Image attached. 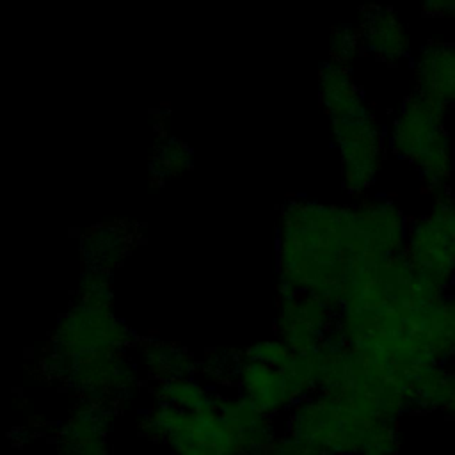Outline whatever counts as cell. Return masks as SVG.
Segmentation results:
<instances>
[{
  "label": "cell",
  "mask_w": 455,
  "mask_h": 455,
  "mask_svg": "<svg viewBox=\"0 0 455 455\" xmlns=\"http://www.w3.org/2000/svg\"><path fill=\"white\" fill-rule=\"evenodd\" d=\"M371 261L352 224L350 206L295 197L283 204L277 229L279 284L309 291L334 313L355 272Z\"/></svg>",
  "instance_id": "obj_1"
},
{
  "label": "cell",
  "mask_w": 455,
  "mask_h": 455,
  "mask_svg": "<svg viewBox=\"0 0 455 455\" xmlns=\"http://www.w3.org/2000/svg\"><path fill=\"white\" fill-rule=\"evenodd\" d=\"M444 116L446 107L412 92L403 100L386 132L387 148L418 171L434 196L446 192L453 171V149Z\"/></svg>",
  "instance_id": "obj_2"
},
{
  "label": "cell",
  "mask_w": 455,
  "mask_h": 455,
  "mask_svg": "<svg viewBox=\"0 0 455 455\" xmlns=\"http://www.w3.org/2000/svg\"><path fill=\"white\" fill-rule=\"evenodd\" d=\"M329 119L341 160L343 188L352 196H363L382 169L387 146L386 132L368 105Z\"/></svg>",
  "instance_id": "obj_3"
},
{
  "label": "cell",
  "mask_w": 455,
  "mask_h": 455,
  "mask_svg": "<svg viewBox=\"0 0 455 455\" xmlns=\"http://www.w3.org/2000/svg\"><path fill=\"white\" fill-rule=\"evenodd\" d=\"M403 254L425 279L448 293L455 275V199L448 190L435 194L430 210L411 222Z\"/></svg>",
  "instance_id": "obj_4"
},
{
  "label": "cell",
  "mask_w": 455,
  "mask_h": 455,
  "mask_svg": "<svg viewBox=\"0 0 455 455\" xmlns=\"http://www.w3.org/2000/svg\"><path fill=\"white\" fill-rule=\"evenodd\" d=\"M126 345H130V331L110 306L76 300L53 332L50 361L57 366L87 355L121 352Z\"/></svg>",
  "instance_id": "obj_5"
},
{
  "label": "cell",
  "mask_w": 455,
  "mask_h": 455,
  "mask_svg": "<svg viewBox=\"0 0 455 455\" xmlns=\"http://www.w3.org/2000/svg\"><path fill=\"white\" fill-rule=\"evenodd\" d=\"M336 313L316 295L279 284L277 334L295 354L313 352L332 329Z\"/></svg>",
  "instance_id": "obj_6"
},
{
  "label": "cell",
  "mask_w": 455,
  "mask_h": 455,
  "mask_svg": "<svg viewBox=\"0 0 455 455\" xmlns=\"http://www.w3.org/2000/svg\"><path fill=\"white\" fill-rule=\"evenodd\" d=\"M350 213L355 236L371 261L403 252L411 222L391 199H361Z\"/></svg>",
  "instance_id": "obj_7"
},
{
  "label": "cell",
  "mask_w": 455,
  "mask_h": 455,
  "mask_svg": "<svg viewBox=\"0 0 455 455\" xmlns=\"http://www.w3.org/2000/svg\"><path fill=\"white\" fill-rule=\"evenodd\" d=\"M418 94L443 107L455 105V43L428 41L412 59Z\"/></svg>",
  "instance_id": "obj_8"
},
{
  "label": "cell",
  "mask_w": 455,
  "mask_h": 455,
  "mask_svg": "<svg viewBox=\"0 0 455 455\" xmlns=\"http://www.w3.org/2000/svg\"><path fill=\"white\" fill-rule=\"evenodd\" d=\"M357 30L363 48L375 59L396 64L409 57L411 37L400 16L382 5H368L359 14Z\"/></svg>",
  "instance_id": "obj_9"
},
{
  "label": "cell",
  "mask_w": 455,
  "mask_h": 455,
  "mask_svg": "<svg viewBox=\"0 0 455 455\" xmlns=\"http://www.w3.org/2000/svg\"><path fill=\"white\" fill-rule=\"evenodd\" d=\"M236 382L240 396L265 414H272L290 403H297L284 373L268 364L243 357Z\"/></svg>",
  "instance_id": "obj_10"
},
{
  "label": "cell",
  "mask_w": 455,
  "mask_h": 455,
  "mask_svg": "<svg viewBox=\"0 0 455 455\" xmlns=\"http://www.w3.org/2000/svg\"><path fill=\"white\" fill-rule=\"evenodd\" d=\"M409 405L421 411H437L455 419V368L428 364L407 377Z\"/></svg>",
  "instance_id": "obj_11"
},
{
  "label": "cell",
  "mask_w": 455,
  "mask_h": 455,
  "mask_svg": "<svg viewBox=\"0 0 455 455\" xmlns=\"http://www.w3.org/2000/svg\"><path fill=\"white\" fill-rule=\"evenodd\" d=\"M108 407L82 402L69 416L62 432L66 455H103Z\"/></svg>",
  "instance_id": "obj_12"
},
{
  "label": "cell",
  "mask_w": 455,
  "mask_h": 455,
  "mask_svg": "<svg viewBox=\"0 0 455 455\" xmlns=\"http://www.w3.org/2000/svg\"><path fill=\"white\" fill-rule=\"evenodd\" d=\"M320 101L329 117L348 114L366 105L364 94L359 89L350 66L327 60L320 68Z\"/></svg>",
  "instance_id": "obj_13"
},
{
  "label": "cell",
  "mask_w": 455,
  "mask_h": 455,
  "mask_svg": "<svg viewBox=\"0 0 455 455\" xmlns=\"http://www.w3.org/2000/svg\"><path fill=\"white\" fill-rule=\"evenodd\" d=\"M139 355L146 371L158 382L192 377L194 368H197V363L185 348L160 339L140 341Z\"/></svg>",
  "instance_id": "obj_14"
},
{
  "label": "cell",
  "mask_w": 455,
  "mask_h": 455,
  "mask_svg": "<svg viewBox=\"0 0 455 455\" xmlns=\"http://www.w3.org/2000/svg\"><path fill=\"white\" fill-rule=\"evenodd\" d=\"M128 245V233L110 224L91 229L82 242L84 254L89 259L91 267L103 272H108V268L116 267L124 258Z\"/></svg>",
  "instance_id": "obj_15"
},
{
  "label": "cell",
  "mask_w": 455,
  "mask_h": 455,
  "mask_svg": "<svg viewBox=\"0 0 455 455\" xmlns=\"http://www.w3.org/2000/svg\"><path fill=\"white\" fill-rule=\"evenodd\" d=\"M158 403H167L183 411H206L217 407L215 395L192 377L158 382L155 387Z\"/></svg>",
  "instance_id": "obj_16"
},
{
  "label": "cell",
  "mask_w": 455,
  "mask_h": 455,
  "mask_svg": "<svg viewBox=\"0 0 455 455\" xmlns=\"http://www.w3.org/2000/svg\"><path fill=\"white\" fill-rule=\"evenodd\" d=\"M192 162L190 149L176 137H167L155 146L151 158V172L156 178H169L181 174Z\"/></svg>",
  "instance_id": "obj_17"
},
{
  "label": "cell",
  "mask_w": 455,
  "mask_h": 455,
  "mask_svg": "<svg viewBox=\"0 0 455 455\" xmlns=\"http://www.w3.org/2000/svg\"><path fill=\"white\" fill-rule=\"evenodd\" d=\"M363 48L361 36L354 25H339L332 30L329 41V60L348 66Z\"/></svg>",
  "instance_id": "obj_18"
},
{
  "label": "cell",
  "mask_w": 455,
  "mask_h": 455,
  "mask_svg": "<svg viewBox=\"0 0 455 455\" xmlns=\"http://www.w3.org/2000/svg\"><path fill=\"white\" fill-rule=\"evenodd\" d=\"M76 300L94 304V306H110L112 302V290H110V281L108 274L89 267L80 279L78 284V297Z\"/></svg>",
  "instance_id": "obj_19"
},
{
  "label": "cell",
  "mask_w": 455,
  "mask_h": 455,
  "mask_svg": "<svg viewBox=\"0 0 455 455\" xmlns=\"http://www.w3.org/2000/svg\"><path fill=\"white\" fill-rule=\"evenodd\" d=\"M243 357L268 364L277 370H284L293 361L295 352L284 341L270 339V341H258V343L251 345L245 350Z\"/></svg>",
  "instance_id": "obj_20"
},
{
  "label": "cell",
  "mask_w": 455,
  "mask_h": 455,
  "mask_svg": "<svg viewBox=\"0 0 455 455\" xmlns=\"http://www.w3.org/2000/svg\"><path fill=\"white\" fill-rule=\"evenodd\" d=\"M242 361L243 355H233L231 352H215V355H208L201 363V373L212 382L236 379Z\"/></svg>",
  "instance_id": "obj_21"
},
{
  "label": "cell",
  "mask_w": 455,
  "mask_h": 455,
  "mask_svg": "<svg viewBox=\"0 0 455 455\" xmlns=\"http://www.w3.org/2000/svg\"><path fill=\"white\" fill-rule=\"evenodd\" d=\"M441 329L448 363L455 359V291H448L441 300Z\"/></svg>",
  "instance_id": "obj_22"
}]
</instances>
